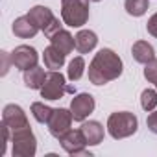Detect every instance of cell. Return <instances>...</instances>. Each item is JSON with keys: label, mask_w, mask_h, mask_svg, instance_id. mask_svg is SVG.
<instances>
[{"label": "cell", "mask_w": 157, "mask_h": 157, "mask_svg": "<svg viewBox=\"0 0 157 157\" xmlns=\"http://www.w3.org/2000/svg\"><path fill=\"white\" fill-rule=\"evenodd\" d=\"M91 0H61V19L70 28H82L89 21Z\"/></svg>", "instance_id": "3"}, {"label": "cell", "mask_w": 157, "mask_h": 157, "mask_svg": "<svg viewBox=\"0 0 157 157\" xmlns=\"http://www.w3.org/2000/svg\"><path fill=\"white\" fill-rule=\"evenodd\" d=\"M2 124H6V126L10 128V131H15V129H19V128L28 126L30 122H28V117H26V113H24V109H22L21 105L10 104V105H6L4 111H2Z\"/></svg>", "instance_id": "11"}, {"label": "cell", "mask_w": 157, "mask_h": 157, "mask_svg": "<svg viewBox=\"0 0 157 157\" xmlns=\"http://www.w3.org/2000/svg\"><path fill=\"white\" fill-rule=\"evenodd\" d=\"M11 153L13 157H33L37 151V139L28 126L11 131Z\"/></svg>", "instance_id": "4"}, {"label": "cell", "mask_w": 157, "mask_h": 157, "mask_svg": "<svg viewBox=\"0 0 157 157\" xmlns=\"http://www.w3.org/2000/svg\"><path fill=\"white\" fill-rule=\"evenodd\" d=\"M72 120H74V117H72L70 109H63V107L54 109V113H52V117L48 120V131H50V135L59 140L68 129H72L70 128Z\"/></svg>", "instance_id": "7"}, {"label": "cell", "mask_w": 157, "mask_h": 157, "mask_svg": "<svg viewBox=\"0 0 157 157\" xmlns=\"http://www.w3.org/2000/svg\"><path fill=\"white\" fill-rule=\"evenodd\" d=\"M65 54L61 50H57L54 44H50L48 48H44L43 52V59H44V67L50 68V70H57L65 65Z\"/></svg>", "instance_id": "18"}, {"label": "cell", "mask_w": 157, "mask_h": 157, "mask_svg": "<svg viewBox=\"0 0 157 157\" xmlns=\"http://www.w3.org/2000/svg\"><path fill=\"white\" fill-rule=\"evenodd\" d=\"M98 44V37L91 30H82L76 33V50L80 54H89Z\"/></svg>", "instance_id": "15"}, {"label": "cell", "mask_w": 157, "mask_h": 157, "mask_svg": "<svg viewBox=\"0 0 157 157\" xmlns=\"http://www.w3.org/2000/svg\"><path fill=\"white\" fill-rule=\"evenodd\" d=\"M59 142H61V148H63L67 153H70V155H89V157H91V153L85 150L87 140H85L82 129H68V131L59 139Z\"/></svg>", "instance_id": "8"}, {"label": "cell", "mask_w": 157, "mask_h": 157, "mask_svg": "<svg viewBox=\"0 0 157 157\" xmlns=\"http://www.w3.org/2000/svg\"><path fill=\"white\" fill-rule=\"evenodd\" d=\"M144 78L150 83H153L155 89H157V57L144 65Z\"/></svg>", "instance_id": "23"}, {"label": "cell", "mask_w": 157, "mask_h": 157, "mask_svg": "<svg viewBox=\"0 0 157 157\" xmlns=\"http://www.w3.org/2000/svg\"><path fill=\"white\" fill-rule=\"evenodd\" d=\"M0 57H2V76H6L8 74V70H10V63H13L11 61V54H8V52H0Z\"/></svg>", "instance_id": "26"}, {"label": "cell", "mask_w": 157, "mask_h": 157, "mask_svg": "<svg viewBox=\"0 0 157 157\" xmlns=\"http://www.w3.org/2000/svg\"><path fill=\"white\" fill-rule=\"evenodd\" d=\"M140 105L144 111H153L157 107V91L153 89H144L142 94H140Z\"/></svg>", "instance_id": "22"}, {"label": "cell", "mask_w": 157, "mask_h": 157, "mask_svg": "<svg viewBox=\"0 0 157 157\" xmlns=\"http://www.w3.org/2000/svg\"><path fill=\"white\" fill-rule=\"evenodd\" d=\"M124 8L131 17H140L148 10V0H126Z\"/></svg>", "instance_id": "21"}, {"label": "cell", "mask_w": 157, "mask_h": 157, "mask_svg": "<svg viewBox=\"0 0 157 157\" xmlns=\"http://www.w3.org/2000/svg\"><path fill=\"white\" fill-rule=\"evenodd\" d=\"M26 15L37 24V28H39L46 37H50V35H54L57 30H61L59 19H57V17L52 13V10L46 8V6H33Z\"/></svg>", "instance_id": "5"}, {"label": "cell", "mask_w": 157, "mask_h": 157, "mask_svg": "<svg viewBox=\"0 0 157 157\" xmlns=\"http://www.w3.org/2000/svg\"><path fill=\"white\" fill-rule=\"evenodd\" d=\"M37 32H41V30L37 28V24H35L28 15L19 17V19H15V21H13V33H15L17 37H21V39L35 37V35H37Z\"/></svg>", "instance_id": "13"}, {"label": "cell", "mask_w": 157, "mask_h": 157, "mask_svg": "<svg viewBox=\"0 0 157 157\" xmlns=\"http://www.w3.org/2000/svg\"><path fill=\"white\" fill-rule=\"evenodd\" d=\"M131 54H133V59L137 63H142V65H146L151 59H155V50H153V46L148 41H137L131 46Z\"/></svg>", "instance_id": "16"}, {"label": "cell", "mask_w": 157, "mask_h": 157, "mask_svg": "<svg viewBox=\"0 0 157 157\" xmlns=\"http://www.w3.org/2000/svg\"><path fill=\"white\" fill-rule=\"evenodd\" d=\"M11 65L13 67H17L19 70H28V68H32V67H35L37 65V61H39V54H37V50L33 48V46H30V44H19V46H15V50L11 52Z\"/></svg>", "instance_id": "9"}, {"label": "cell", "mask_w": 157, "mask_h": 157, "mask_svg": "<svg viewBox=\"0 0 157 157\" xmlns=\"http://www.w3.org/2000/svg\"><path fill=\"white\" fill-rule=\"evenodd\" d=\"M122 59L111 48H102L89 65V82L93 85H105L122 74Z\"/></svg>", "instance_id": "1"}, {"label": "cell", "mask_w": 157, "mask_h": 157, "mask_svg": "<svg viewBox=\"0 0 157 157\" xmlns=\"http://www.w3.org/2000/svg\"><path fill=\"white\" fill-rule=\"evenodd\" d=\"M82 133L87 140V146H96L104 140V126L98 122V120H89V122H83L82 124Z\"/></svg>", "instance_id": "12"}, {"label": "cell", "mask_w": 157, "mask_h": 157, "mask_svg": "<svg viewBox=\"0 0 157 157\" xmlns=\"http://www.w3.org/2000/svg\"><path fill=\"white\" fill-rule=\"evenodd\" d=\"M146 30L150 35L157 37V13H153L150 19H148V24H146Z\"/></svg>", "instance_id": "25"}, {"label": "cell", "mask_w": 157, "mask_h": 157, "mask_svg": "<svg viewBox=\"0 0 157 157\" xmlns=\"http://www.w3.org/2000/svg\"><path fill=\"white\" fill-rule=\"evenodd\" d=\"M94 98L89 93H80L70 100V113L76 122H83L94 111Z\"/></svg>", "instance_id": "10"}, {"label": "cell", "mask_w": 157, "mask_h": 157, "mask_svg": "<svg viewBox=\"0 0 157 157\" xmlns=\"http://www.w3.org/2000/svg\"><path fill=\"white\" fill-rule=\"evenodd\" d=\"M146 126H148V129H150L151 133L157 135V111H153V113L148 115V118H146Z\"/></svg>", "instance_id": "24"}, {"label": "cell", "mask_w": 157, "mask_h": 157, "mask_svg": "<svg viewBox=\"0 0 157 157\" xmlns=\"http://www.w3.org/2000/svg\"><path fill=\"white\" fill-rule=\"evenodd\" d=\"M91 2H100V0H91Z\"/></svg>", "instance_id": "27"}, {"label": "cell", "mask_w": 157, "mask_h": 157, "mask_svg": "<svg viewBox=\"0 0 157 157\" xmlns=\"http://www.w3.org/2000/svg\"><path fill=\"white\" fill-rule=\"evenodd\" d=\"M44 80H46V74H44V68L41 67H32L28 70H24V85L28 89H39L44 85Z\"/></svg>", "instance_id": "17"}, {"label": "cell", "mask_w": 157, "mask_h": 157, "mask_svg": "<svg viewBox=\"0 0 157 157\" xmlns=\"http://www.w3.org/2000/svg\"><path fill=\"white\" fill-rule=\"evenodd\" d=\"M48 39H50V44H54V46H56L57 50H61L65 56L70 54V52L76 48V37H72V35H70L67 30H63V28L57 30V32H56L54 35H50Z\"/></svg>", "instance_id": "14"}, {"label": "cell", "mask_w": 157, "mask_h": 157, "mask_svg": "<svg viewBox=\"0 0 157 157\" xmlns=\"http://www.w3.org/2000/svg\"><path fill=\"white\" fill-rule=\"evenodd\" d=\"M83 72H85V61H83L82 56L74 57V59L68 63L67 76H68V80H70V82H78V80H80V78L83 76Z\"/></svg>", "instance_id": "19"}, {"label": "cell", "mask_w": 157, "mask_h": 157, "mask_svg": "<svg viewBox=\"0 0 157 157\" xmlns=\"http://www.w3.org/2000/svg\"><path fill=\"white\" fill-rule=\"evenodd\" d=\"M65 93H74V89L67 85L65 76L61 72H57V70L48 72L46 80H44V85L41 87V96L44 100H61Z\"/></svg>", "instance_id": "6"}, {"label": "cell", "mask_w": 157, "mask_h": 157, "mask_svg": "<svg viewBox=\"0 0 157 157\" xmlns=\"http://www.w3.org/2000/svg\"><path fill=\"white\" fill-rule=\"evenodd\" d=\"M52 113H54V109L48 107V105H44L43 102H33V104H32V115H33V118H35L37 122H41V124H48Z\"/></svg>", "instance_id": "20"}, {"label": "cell", "mask_w": 157, "mask_h": 157, "mask_svg": "<svg viewBox=\"0 0 157 157\" xmlns=\"http://www.w3.org/2000/svg\"><path fill=\"white\" fill-rule=\"evenodd\" d=\"M139 128V120L129 111H117L111 113L107 118V131L113 139H128L131 137Z\"/></svg>", "instance_id": "2"}]
</instances>
